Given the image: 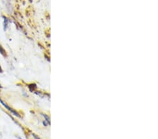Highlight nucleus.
<instances>
[{
	"mask_svg": "<svg viewBox=\"0 0 158 139\" xmlns=\"http://www.w3.org/2000/svg\"><path fill=\"white\" fill-rule=\"evenodd\" d=\"M0 104L3 106L5 109H6L7 110L9 111V112H11L13 115L16 116V117H20V115H19V113L16 110H15L14 109H13L12 108L10 107V106L7 104L6 103H5L4 101L2 99V98H0Z\"/></svg>",
	"mask_w": 158,
	"mask_h": 139,
	"instance_id": "f257e3e1",
	"label": "nucleus"
},
{
	"mask_svg": "<svg viewBox=\"0 0 158 139\" xmlns=\"http://www.w3.org/2000/svg\"><path fill=\"white\" fill-rule=\"evenodd\" d=\"M3 18H4V31H6L9 26V19L6 16H3Z\"/></svg>",
	"mask_w": 158,
	"mask_h": 139,
	"instance_id": "f03ea898",
	"label": "nucleus"
},
{
	"mask_svg": "<svg viewBox=\"0 0 158 139\" xmlns=\"http://www.w3.org/2000/svg\"><path fill=\"white\" fill-rule=\"evenodd\" d=\"M0 54L3 55L4 57H6V56H7L6 50H5V49H4V47L2 46L1 44H0Z\"/></svg>",
	"mask_w": 158,
	"mask_h": 139,
	"instance_id": "7ed1b4c3",
	"label": "nucleus"
},
{
	"mask_svg": "<svg viewBox=\"0 0 158 139\" xmlns=\"http://www.w3.org/2000/svg\"><path fill=\"white\" fill-rule=\"evenodd\" d=\"M43 116H44V117L45 118V120H44L45 122H47L48 124H49V125H50V119H49V117H48L47 115H43Z\"/></svg>",
	"mask_w": 158,
	"mask_h": 139,
	"instance_id": "20e7f679",
	"label": "nucleus"
},
{
	"mask_svg": "<svg viewBox=\"0 0 158 139\" xmlns=\"http://www.w3.org/2000/svg\"><path fill=\"white\" fill-rule=\"evenodd\" d=\"M2 72H3V70H2V67L1 66V65H0V74H1V73H2Z\"/></svg>",
	"mask_w": 158,
	"mask_h": 139,
	"instance_id": "39448f33",
	"label": "nucleus"
},
{
	"mask_svg": "<svg viewBox=\"0 0 158 139\" xmlns=\"http://www.w3.org/2000/svg\"><path fill=\"white\" fill-rule=\"evenodd\" d=\"M0 88H2V86L1 85V84H0Z\"/></svg>",
	"mask_w": 158,
	"mask_h": 139,
	"instance_id": "423d86ee",
	"label": "nucleus"
},
{
	"mask_svg": "<svg viewBox=\"0 0 158 139\" xmlns=\"http://www.w3.org/2000/svg\"><path fill=\"white\" fill-rule=\"evenodd\" d=\"M19 139H22L21 138H19Z\"/></svg>",
	"mask_w": 158,
	"mask_h": 139,
	"instance_id": "0eeeda50",
	"label": "nucleus"
}]
</instances>
